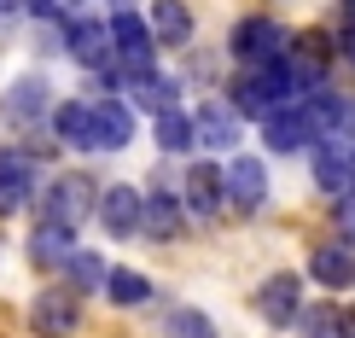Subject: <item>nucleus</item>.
Listing matches in <instances>:
<instances>
[{
  "label": "nucleus",
  "mask_w": 355,
  "mask_h": 338,
  "mask_svg": "<svg viewBox=\"0 0 355 338\" xmlns=\"http://www.w3.org/2000/svg\"><path fill=\"white\" fill-rule=\"evenodd\" d=\"M99 193H105V187H94V175H82V169L53 175V181L41 187V222L76 228V222H87V216H99Z\"/></svg>",
  "instance_id": "1"
},
{
  "label": "nucleus",
  "mask_w": 355,
  "mask_h": 338,
  "mask_svg": "<svg viewBox=\"0 0 355 338\" xmlns=\"http://www.w3.org/2000/svg\"><path fill=\"white\" fill-rule=\"evenodd\" d=\"M320 140V123H315V111H309V99H286V105H274L268 117H262V146L268 152H303V146H315Z\"/></svg>",
  "instance_id": "2"
},
{
  "label": "nucleus",
  "mask_w": 355,
  "mask_h": 338,
  "mask_svg": "<svg viewBox=\"0 0 355 338\" xmlns=\"http://www.w3.org/2000/svg\"><path fill=\"white\" fill-rule=\"evenodd\" d=\"M227 53L239 58V65H268V58L291 53V29L274 24V18H239L227 29Z\"/></svg>",
  "instance_id": "3"
},
{
  "label": "nucleus",
  "mask_w": 355,
  "mask_h": 338,
  "mask_svg": "<svg viewBox=\"0 0 355 338\" xmlns=\"http://www.w3.org/2000/svg\"><path fill=\"white\" fill-rule=\"evenodd\" d=\"M53 105H58V99H53V76H18L12 87H0V117H6L12 128L47 123Z\"/></svg>",
  "instance_id": "4"
},
{
  "label": "nucleus",
  "mask_w": 355,
  "mask_h": 338,
  "mask_svg": "<svg viewBox=\"0 0 355 338\" xmlns=\"http://www.w3.org/2000/svg\"><path fill=\"white\" fill-rule=\"evenodd\" d=\"M99 228L111 233V239H135V233H146V193L128 181H116L99 193Z\"/></svg>",
  "instance_id": "5"
},
{
  "label": "nucleus",
  "mask_w": 355,
  "mask_h": 338,
  "mask_svg": "<svg viewBox=\"0 0 355 338\" xmlns=\"http://www.w3.org/2000/svg\"><path fill=\"white\" fill-rule=\"evenodd\" d=\"M221 181H227V210L233 216H257L268 204V164L262 158H233L221 169Z\"/></svg>",
  "instance_id": "6"
},
{
  "label": "nucleus",
  "mask_w": 355,
  "mask_h": 338,
  "mask_svg": "<svg viewBox=\"0 0 355 338\" xmlns=\"http://www.w3.org/2000/svg\"><path fill=\"white\" fill-rule=\"evenodd\" d=\"M64 53L76 58L82 70H99L116 58V41H111V18H64Z\"/></svg>",
  "instance_id": "7"
},
{
  "label": "nucleus",
  "mask_w": 355,
  "mask_h": 338,
  "mask_svg": "<svg viewBox=\"0 0 355 338\" xmlns=\"http://www.w3.org/2000/svg\"><path fill=\"white\" fill-rule=\"evenodd\" d=\"M111 41H116V58L128 65V76L152 70V53H157L152 18H140V12H116V18H111Z\"/></svg>",
  "instance_id": "8"
},
{
  "label": "nucleus",
  "mask_w": 355,
  "mask_h": 338,
  "mask_svg": "<svg viewBox=\"0 0 355 338\" xmlns=\"http://www.w3.org/2000/svg\"><path fill=\"white\" fill-rule=\"evenodd\" d=\"M227 164H187L181 169V198L187 216H221L227 210V181H221Z\"/></svg>",
  "instance_id": "9"
},
{
  "label": "nucleus",
  "mask_w": 355,
  "mask_h": 338,
  "mask_svg": "<svg viewBox=\"0 0 355 338\" xmlns=\"http://www.w3.org/2000/svg\"><path fill=\"white\" fill-rule=\"evenodd\" d=\"M315 187L332 198H344L355 187V140L349 135H327V146H315Z\"/></svg>",
  "instance_id": "10"
},
{
  "label": "nucleus",
  "mask_w": 355,
  "mask_h": 338,
  "mask_svg": "<svg viewBox=\"0 0 355 338\" xmlns=\"http://www.w3.org/2000/svg\"><path fill=\"white\" fill-rule=\"evenodd\" d=\"M257 315L268 327H297L303 321V280L297 274H268L257 286Z\"/></svg>",
  "instance_id": "11"
},
{
  "label": "nucleus",
  "mask_w": 355,
  "mask_h": 338,
  "mask_svg": "<svg viewBox=\"0 0 355 338\" xmlns=\"http://www.w3.org/2000/svg\"><path fill=\"white\" fill-rule=\"evenodd\" d=\"M135 140V99H94V152H123Z\"/></svg>",
  "instance_id": "12"
},
{
  "label": "nucleus",
  "mask_w": 355,
  "mask_h": 338,
  "mask_svg": "<svg viewBox=\"0 0 355 338\" xmlns=\"http://www.w3.org/2000/svg\"><path fill=\"white\" fill-rule=\"evenodd\" d=\"M29 327L41 338H70L82 327V298L76 291H41V298L29 303Z\"/></svg>",
  "instance_id": "13"
},
{
  "label": "nucleus",
  "mask_w": 355,
  "mask_h": 338,
  "mask_svg": "<svg viewBox=\"0 0 355 338\" xmlns=\"http://www.w3.org/2000/svg\"><path fill=\"white\" fill-rule=\"evenodd\" d=\"M192 117H198V146H210V152H227V146L239 140V128H245V111L233 105V99H221V94L204 99Z\"/></svg>",
  "instance_id": "14"
},
{
  "label": "nucleus",
  "mask_w": 355,
  "mask_h": 338,
  "mask_svg": "<svg viewBox=\"0 0 355 338\" xmlns=\"http://www.w3.org/2000/svg\"><path fill=\"white\" fill-rule=\"evenodd\" d=\"M291 65H297V82H303V94L327 87V70H332V41H327V35H315V29L291 35Z\"/></svg>",
  "instance_id": "15"
},
{
  "label": "nucleus",
  "mask_w": 355,
  "mask_h": 338,
  "mask_svg": "<svg viewBox=\"0 0 355 338\" xmlns=\"http://www.w3.org/2000/svg\"><path fill=\"white\" fill-rule=\"evenodd\" d=\"M47 128L76 152H94V99H58L47 111Z\"/></svg>",
  "instance_id": "16"
},
{
  "label": "nucleus",
  "mask_w": 355,
  "mask_h": 338,
  "mask_svg": "<svg viewBox=\"0 0 355 338\" xmlns=\"http://www.w3.org/2000/svg\"><path fill=\"white\" fill-rule=\"evenodd\" d=\"M35 198V158L0 146V210H18Z\"/></svg>",
  "instance_id": "17"
},
{
  "label": "nucleus",
  "mask_w": 355,
  "mask_h": 338,
  "mask_svg": "<svg viewBox=\"0 0 355 338\" xmlns=\"http://www.w3.org/2000/svg\"><path fill=\"white\" fill-rule=\"evenodd\" d=\"M181 228H187V198L181 193H146V239H157V245H169V239H181Z\"/></svg>",
  "instance_id": "18"
},
{
  "label": "nucleus",
  "mask_w": 355,
  "mask_h": 338,
  "mask_svg": "<svg viewBox=\"0 0 355 338\" xmlns=\"http://www.w3.org/2000/svg\"><path fill=\"white\" fill-rule=\"evenodd\" d=\"M70 233H76V228H64V222H41L35 233H29L24 257L35 262L41 274H47V269H64V262H70V251H76V239H70Z\"/></svg>",
  "instance_id": "19"
},
{
  "label": "nucleus",
  "mask_w": 355,
  "mask_h": 338,
  "mask_svg": "<svg viewBox=\"0 0 355 338\" xmlns=\"http://www.w3.org/2000/svg\"><path fill=\"white\" fill-rule=\"evenodd\" d=\"M152 140H157V152H164V158H187L192 146H198V117H187L181 105L157 111L152 117Z\"/></svg>",
  "instance_id": "20"
},
{
  "label": "nucleus",
  "mask_w": 355,
  "mask_h": 338,
  "mask_svg": "<svg viewBox=\"0 0 355 338\" xmlns=\"http://www.w3.org/2000/svg\"><path fill=\"white\" fill-rule=\"evenodd\" d=\"M309 280H315V286H327V291L355 286V257H349V245H344V239L320 245V251L309 257Z\"/></svg>",
  "instance_id": "21"
},
{
  "label": "nucleus",
  "mask_w": 355,
  "mask_h": 338,
  "mask_svg": "<svg viewBox=\"0 0 355 338\" xmlns=\"http://www.w3.org/2000/svg\"><path fill=\"white\" fill-rule=\"evenodd\" d=\"M111 269H116L111 257H99V251H82V245H76V251H70V262H64L58 274L70 280V291H76V298H94V291H105Z\"/></svg>",
  "instance_id": "22"
},
{
  "label": "nucleus",
  "mask_w": 355,
  "mask_h": 338,
  "mask_svg": "<svg viewBox=\"0 0 355 338\" xmlns=\"http://www.w3.org/2000/svg\"><path fill=\"white\" fill-rule=\"evenodd\" d=\"M146 18H152V29H157V47H187L192 41V6L187 0H152Z\"/></svg>",
  "instance_id": "23"
},
{
  "label": "nucleus",
  "mask_w": 355,
  "mask_h": 338,
  "mask_svg": "<svg viewBox=\"0 0 355 338\" xmlns=\"http://www.w3.org/2000/svg\"><path fill=\"white\" fill-rule=\"evenodd\" d=\"M128 99H135L140 111H169L175 99H181V82L175 76H164V70H140V76H128Z\"/></svg>",
  "instance_id": "24"
},
{
  "label": "nucleus",
  "mask_w": 355,
  "mask_h": 338,
  "mask_svg": "<svg viewBox=\"0 0 355 338\" xmlns=\"http://www.w3.org/2000/svg\"><path fill=\"white\" fill-rule=\"evenodd\" d=\"M105 298L116 303V310H140V303H152V280H146L140 269H111Z\"/></svg>",
  "instance_id": "25"
},
{
  "label": "nucleus",
  "mask_w": 355,
  "mask_h": 338,
  "mask_svg": "<svg viewBox=\"0 0 355 338\" xmlns=\"http://www.w3.org/2000/svg\"><path fill=\"white\" fill-rule=\"evenodd\" d=\"M164 338H216V321L204 315V310H169V321H164Z\"/></svg>",
  "instance_id": "26"
},
{
  "label": "nucleus",
  "mask_w": 355,
  "mask_h": 338,
  "mask_svg": "<svg viewBox=\"0 0 355 338\" xmlns=\"http://www.w3.org/2000/svg\"><path fill=\"white\" fill-rule=\"evenodd\" d=\"M297 327H303V338H344V310H332V303L327 310H303Z\"/></svg>",
  "instance_id": "27"
},
{
  "label": "nucleus",
  "mask_w": 355,
  "mask_h": 338,
  "mask_svg": "<svg viewBox=\"0 0 355 338\" xmlns=\"http://www.w3.org/2000/svg\"><path fill=\"white\" fill-rule=\"evenodd\" d=\"M332 222H338V239H344V245H355V193H344V198H338V216H332Z\"/></svg>",
  "instance_id": "28"
},
{
  "label": "nucleus",
  "mask_w": 355,
  "mask_h": 338,
  "mask_svg": "<svg viewBox=\"0 0 355 338\" xmlns=\"http://www.w3.org/2000/svg\"><path fill=\"white\" fill-rule=\"evenodd\" d=\"M344 338H355V310H344Z\"/></svg>",
  "instance_id": "29"
},
{
  "label": "nucleus",
  "mask_w": 355,
  "mask_h": 338,
  "mask_svg": "<svg viewBox=\"0 0 355 338\" xmlns=\"http://www.w3.org/2000/svg\"><path fill=\"white\" fill-rule=\"evenodd\" d=\"M338 6H344V18H355V0H338Z\"/></svg>",
  "instance_id": "30"
}]
</instances>
